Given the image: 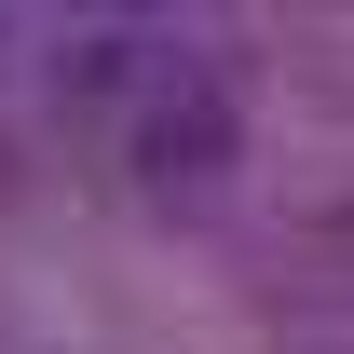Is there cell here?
Masks as SVG:
<instances>
[{"mask_svg": "<svg viewBox=\"0 0 354 354\" xmlns=\"http://www.w3.org/2000/svg\"><path fill=\"white\" fill-rule=\"evenodd\" d=\"M123 164L150 177V191H218L232 164H245V123H232V82L218 68H177V82H150L136 95V136H123Z\"/></svg>", "mask_w": 354, "mask_h": 354, "instance_id": "obj_1", "label": "cell"}]
</instances>
